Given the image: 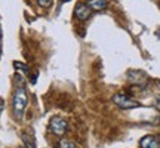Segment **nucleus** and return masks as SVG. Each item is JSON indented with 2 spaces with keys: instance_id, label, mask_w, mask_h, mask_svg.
<instances>
[{
  "instance_id": "nucleus-14",
  "label": "nucleus",
  "mask_w": 160,
  "mask_h": 148,
  "mask_svg": "<svg viewBox=\"0 0 160 148\" xmlns=\"http://www.w3.org/2000/svg\"><path fill=\"white\" fill-rule=\"evenodd\" d=\"M19 148H27V147H19Z\"/></svg>"
},
{
  "instance_id": "nucleus-4",
  "label": "nucleus",
  "mask_w": 160,
  "mask_h": 148,
  "mask_svg": "<svg viewBox=\"0 0 160 148\" xmlns=\"http://www.w3.org/2000/svg\"><path fill=\"white\" fill-rule=\"evenodd\" d=\"M92 15V9L89 6L83 3V2H80L77 3L74 7V17L79 19V21H86V19H89V17Z\"/></svg>"
},
{
  "instance_id": "nucleus-2",
  "label": "nucleus",
  "mask_w": 160,
  "mask_h": 148,
  "mask_svg": "<svg viewBox=\"0 0 160 148\" xmlns=\"http://www.w3.org/2000/svg\"><path fill=\"white\" fill-rule=\"evenodd\" d=\"M113 102L122 110H132V108L141 107V104L138 102V101L129 98L128 95H125V93H116L114 96H113Z\"/></svg>"
},
{
  "instance_id": "nucleus-10",
  "label": "nucleus",
  "mask_w": 160,
  "mask_h": 148,
  "mask_svg": "<svg viewBox=\"0 0 160 148\" xmlns=\"http://www.w3.org/2000/svg\"><path fill=\"white\" fill-rule=\"evenodd\" d=\"M52 3H53V0H37V5L40 6V7H51Z\"/></svg>"
},
{
  "instance_id": "nucleus-12",
  "label": "nucleus",
  "mask_w": 160,
  "mask_h": 148,
  "mask_svg": "<svg viewBox=\"0 0 160 148\" xmlns=\"http://www.w3.org/2000/svg\"><path fill=\"white\" fill-rule=\"evenodd\" d=\"M3 107H5V105H3V99H2V98H0V111H2V110H3Z\"/></svg>"
},
{
  "instance_id": "nucleus-7",
  "label": "nucleus",
  "mask_w": 160,
  "mask_h": 148,
  "mask_svg": "<svg viewBox=\"0 0 160 148\" xmlns=\"http://www.w3.org/2000/svg\"><path fill=\"white\" fill-rule=\"evenodd\" d=\"M86 5L89 6L92 11L101 12L107 7V0H86Z\"/></svg>"
},
{
  "instance_id": "nucleus-1",
  "label": "nucleus",
  "mask_w": 160,
  "mask_h": 148,
  "mask_svg": "<svg viewBox=\"0 0 160 148\" xmlns=\"http://www.w3.org/2000/svg\"><path fill=\"white\" fill-rule=\"evenodd\" d=\"M27 104H28V95L27 91L24 87H18L15 93H13V113L17 119H21L24 116V111L27 108Z\"/></svg>"
},
{
  "instance_id": "nucleus-5",
  "label": "nucleus",
  "mask_w": 160,
  "mask_h": 148,
  "mask_svg": "<svg viewBox=\"0 0 160 148\" xmlns=\"http://www.w3.org/2000/svg\"><path fill=\"white\" fill-rule=\"evenodd\" d=\"M126 76H128V80L131 81L132 85L141 86L147 81V74L144 71H139V70H129Z\"/></svg>"
},
{
  "instance_id": "nucleus-8",
  "label": "nucleus",
  "mask_w": 160,
  "mask_h": 148,
  "mask_svg": "<svg viewBox=\"0 0 160 148\" xmlns=\"http://www.w3.org/2000/svg\"><path fill=\"white\" fill-rule=\"evenodd\" d=\"M13 67H15L18 71H22L24 74H28V67H27L24 62H18V61H15V62H13Z\"/></svg>"
},
{
  "instance_id": "nucleus-3",
  "label": "nucleus",
  "mask_w": 160,
  "mask_h": 148,
  "mask_svg": "<svg viewBox=\"0 0 160 148\" xmlns=\"http://www.w3.org/2000/svg\"><path fill=\"white\" fill-rule=\"evenodd\" d=\"M49 129L53 135L57 136H64L68 131V123L62 117H52L49 121Z\"/></svg>"
},
{
  "instance_id": "nucleus-13",
  "label": "nucleus",
  "mask_w": 160,
  "mask_h": 148,
  "mask_svg": "<svg viewBox=\"0 0 160 148\" xmlns=\"http://www.w3.org/2000/svg\"><path fill=\"white\" fill-rule=\"evenodd\" d=\"M62 2H70V0H62Z\"/></svg>"
},
{
  "instance_id": "nucleus-6",
  "label": "nucleus",
  "mask_w": 160,
  "mask_h": 148,
  "mask_svg": "<svg viewBox=\"0 0 160 148\" xmlns=\"http://www.w3.org/2000/svg\"><path fill=\"white\" fill-rule=\"evenodd\" d=\"M139 148H160V139L159 136L147 135L139 141Z\"/></svg>"
},
{
  "instance_id": "nucleus-11",
  "label": "nucleus",
  "mask_w": 160,
  "mask_h": 148,
  "mask_svg": "<svg viewBox=\"0 0 160 148\" xmlns=\"http://www.w3.org/2000/svg\"><path fill=\"white\" fill-rule=\"evenodd\" d=\"M156 108L160 110V98H157V99H156Z\"/></svg>"
},
{
  "instance_id": "nucleus-9",
  "label": "nucleus",
  "mask_w": 160,
  "mask_h": 148,
  "mask_svg": "<svg viewBox=\"0 0 160 148\" xmlns=\"http://www.w3.org/2000/svg\"><path fill=\"white\" fill-rule=\"evenodd\" d=\"M59 148H76L74 142H71L68 139H61L59 141Z\"/></svg>"
},
{
  "instance_id": "nucleus-15",
  "label": "nucleus",
  "mask_w": 160,
  "mask_h": 148,
  "mask_svg": "<svg viewBox=\"0 0 160 148\" xmlns=\"http://www.w3.org/2000/svg\"><path fill=\"white\" fill-rule=\"evenodd\" d=\"M159 139H160V136H159Z\"/></svg>"
}]
</instances>
